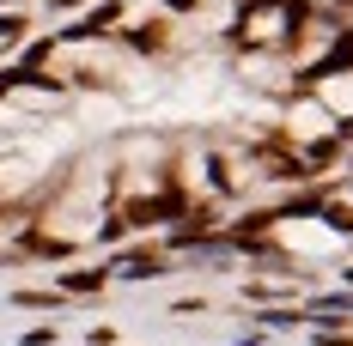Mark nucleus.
Instances as JSON below:
<instances>
[{
	"label": "nucleus",
	"mask_w": 353,
	"mask_h": 346,
	"mask_svg": "<svg viewBox=\"0 0 353 346\" xmlns=\"http://www.w3.org/2000/svg\"><path fill=\"white\" fill-rule=\"evenodd\" d=\"M92 225H98V195H73L68 207L55 213V231L61 237H85Z\"/></svg>",
	"instance_id": "f257e3e1"
},
{
	"label": "nucleus",
	"mask_w": 353,
	"mask_h": 346,
	"mask_svg": "<svg viewBox=\"0 0 353 346\" xmlns=\"http://www.w3.org/2000/svg\"><path fill=\"white\" fill-rule=\"evenodd\" d=\"M281 237L292 243V249H305V255H329V249L341 243V237H335V231H323L317 219H292V225H286Z\"/></svg>",
	"instance_id": "f03ea898"
},
{
	"label": "nucleus",
	"mask_w": 353,
	"mask_h": 346,
	"mask_svg": "<svg viewBox=\"0 0 353 346\" xmlns=\"http://www.w3.org/2000/svg\"><path fill=\"white\" fill-rule=\"evenodd\" d=\"M323 128H329V109H323V104H305V109H292V134L317 140Z\"/></svg>",
	"instance_id": "7ed1b4c3"
},
{
	"label": "nucleus",
	"mask_w": 353,
	"mask_h": 346,
	"mask_svg": "<svg viewBox=\"0 0 353 346\" xmlns=\"http://www.w3.org/2000/svg\"><path fill=\"white\" fill-rule=\"evenodd\" d=\"M323 104L347 116V109H353V73H347V79H329V85H323Z\"/></svg>",
	"instance_id": "20e7f679"
}]
</instances>
